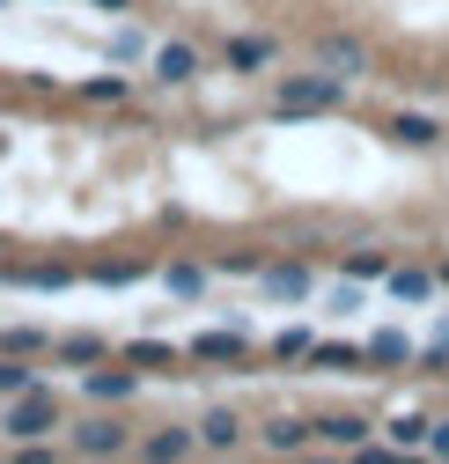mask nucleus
Here are the masks:
<instances>
[{
	"label": "nucleus",
	"instance_id": "nucleus-16",
	"mask_svg": "<svg viewBox=\"0 0 449 464\" xmlns=\"http://www.w3.org/2000/svg\"><path fill=\"white\" fill-rule=\"evenodd\" d=\"M60 362H103V339H89V332L60 339Z\"/></svg>",
	"mask_w": 449,
	"mask_h": 464
},
{
	"label": "nucleus",
	"instance_id": "nucleus-21",
	"mask_svg": "<svg viewBox=\"0 0 449 464\" xmlns=\"http://www.w3.org/2000/svg\"><path fill=\"white\" fill-rule=\"evenodd\" d=\"M347 273H354V280H376V273H383V258H376V251H354V258H347Z\"/></svg>",
	"mask_w": 449,
	"mask_h": 464
},
{
	"label": "nucleus",
	"instance_id": "nucleus-5",
	"mask_svg": "<svg viewBox=\"0 0 449 464\" xmlns=\"http://www.w3.org/2000/svg\"><path fill=\"white\" fill-rule=\"evenodd\" d=\"M317 435H324L331 450H361V442H368V420H361V413H331V420H317Z\"/></svg>",
	"mask_w": 449,
	"mask_h": 464
},
{
	"label": "nucleus",
	"instance_id": "nucleus-19",
	"mask_svg": "<svg viewBox=\"0 0 449 464\" xmlns=\"http://www.w3.org/2000/svg\"><path fill=\"white\" fill-rule=\"evenodd\" d=\"M30 383H37V376H30L23 362H0V398H15V391H30Z\"/></svg>",
	"mask_w": 449,
	"mask_h": 464
},
{
	"label": "nucleus",
	"instance_id": "nucleus-15",
	"mask_svg": "<svg viewBox=\"0 0 449 464\" xmlns=\"http://www.w3.org/2000/svg\"><path fill=\"white\" fill-rule=\"evenodd\" d=\"M302 442H310L302 420H272V428H265V450H302Z\"/></svg>",
	"mask_w": 449,
	"mask_h": 464
},
{
	"label": "nucleus",
	"instance_id": "nucleus-9",
	"mask_svg": "<svg viewBox=\"0 0 449 464\" xmlns=\"http://www.w3.org/2000/svg\"><path fill=\"white\" fill-rule=\"evenodd\" d=\"M89 398H96V405L133 398V369H96V376H89Z\"/></svg>",
	"mask_w": 449,
	"mask_h": 464
},
{
	"label": "nucleus",
	"instance_id": "nucleus-23",
	"mask_svg": "<svg viewBox=\"0 0 449 464\" xmlns=\"http://www.w3.org/2000/svg\"><path fill=\"white\" fill-rule=\"evenodd\" d=\"M96 8H110V15H119V8H126V0H96Z\"/></svg>",
	"mask_w": 449,
	"mask_h": 464
},
{
	"label": "nucleus",
	"instance_id": "nucleus-8",
	"mask_svg": "<svg viewBox=\"0 0 449 464\" xmlns=\"http://www.w3.org/2000/svg\"><path fill=\"white\" fill-rule=\"evenodd\" d=\"M244 442V420L236 413H206L199 420V450H236Z\"/></svg>",
	"mask_w": 449,
	"mask_h": 464
},
{
	"label": "nucleus",
	"instance_id": "nucleus-18",
	"mask_svg": "<svg viewBox=\"0 0 449 464\" xmlns=\"http://www.w3.org/2000/svg\"><path fill=\"white\" fill-rule=\"evenodd\" d=\"M368 354H376V362H406V354H413V346H406L398 332H376V339H368Z\"/></svg>",
	"mask_w": 449,
	"mask_h": 464
},
{
	"label": "nucleus",
	"instance_id": "nucleus-22",
	"mask_svg": "<svg viewBox=\"0 0 449 464\" xmlns=\"http://www.w3.org/2000/svg\"><path fill=\"white\" fill-rule=\"evenodd\" d=\"M427 450H435V457H449V420H435V428H427Z\"/></svg>",
	"mask_w": 449,
	"mask_h": 464
},
{
	"label": "nucleus",
	"instance_id": "nucleus-1",
	"mask_svg": "<svg viewBox=\"0 0 449 464\" xmlns=\"http://www.w3.org/2000/svg\"><path fill=\"white\" fill-rule=\"evenodd\" d=\"M0 428H8L15 442H37V435H52V428H60V398H52V391H15L8 398V413H0Z\"/></svg>",
	"mask_w": 449,
	"mask_h": 464
},
{
	"label": "nucleus",
	"instance_id": "nucleus-13",
	"mask_svg": "<svg viewBox=\"0 0 449 464\" xmlns=\"http://www.w3.org/2000/svg\"><path fill=\"white\" fill-rule=\"evenodd\" d=\"M265 287L295 303V295H310V273H302V266H272V273H265Z\"/></svg>",
	"mask_w": 449,
	"mask_h": 464
},
{
	"label": "nucleus",
	"instance_id": "nucleus-4",
	"mask_svg": "<svg viewBox=\"0 0 449 464\" xmlns=\"http://www.w3.org/2000/svg\"><path fill=\"white\" fill-rule=\"evenodd\" d=\"M192 74H199L192 44H155V82H192Z\"/></svg>",
	"mask_w": 449,
	"mask_h": 464
},
{
	"label": "nucleus",
	"instance_id": "nucleus-12",
	"mask_svg": "<svg viewBox=\"0 0 449 464\" xmlns=\"http://www.w3.org/2000/svg\"><path fill=\"white\" fill-rule=\"evenodd\" d=\"M427 428H435V420H420V413H398V420H390V442H398V450H427Z\"/></svg>",
	"mask_w": 449,
	"mask_h": 464
},
{
	"label": "nucleus",
	"instance_id": "nucleus-10",
	"mask_svg": "<svg viewBox=\"0 0 449 464\" xmlns=\"http://www.w3.org/2000/svg\"><path fill=\"white\" fill-rule=\"evenodd\" d=\"M265 60H272V44H265V37H236V44H229V67H236V74H258Z\"/></svg>",
	"mask_w": 449,
	"mask_h": 464
},
{
	"label": "nucleus",
	"instance_id": "nucleus-11",
	"mask_svg": "<svg viewBox=\"0 0 449 464\" xmlns=\"http://www.w3.org/2000/svg\"><path fill=\"white\" fill-rule=\"evenodd\" d=\"M192 354H199V362H236V354H244V339H236V332H206Z\"/></svg>",
	"mask_w": 449,
	"mask_h": 464
},
{
	"label": "nucleus",
	"instance_id": "nucleus-3",
	"mask_svg": "<svg viewBox=\"0 0 449 464\" xmlns=\"http://www.w3.org/2000/svg\"><path fill=\"white\" fill-rule=\"evenodd\" d=\"M74 450H81V457H119V450H126V428H119V420H81V428H74Z\"/></svg>",
	"mask_w": 449,
	"mask_h": 464
},
{
	"label": "nucleus",
	"instance_id": "nucleus-2",
	"mask_svg": "<svg viewBox=\"0 0 449 464\" xmlns=\"http://www.w3.org/2000/svg\"><path fill=\"white\" fill-rule=\"evenodd\" d=\"M347 103V74H295L280 82V111H339Z\"/></svg>",
	"mask_w": 449,
	"mask_h": 464
},
{
	"label": "nucleus",
	"instance_id": "nucleus-20",
	"mask_svg": "<svg viewBox=\"0 0 449 464\" xmlns=\"http://www.w3.org/2000/svg\"><path fill=\"white\" fill-rule=\"evenodd\" d=\"M81 96H89V103H126V74H110V82H89Z\"/></svg>",
	"mask_w": 449,
	"mask_h": 464
},
{
	"label": "nucleus",
	"instance_id": "nucleus-17",
	"mask_svg": "<svg viewBox=\"0 0 449 464\" xmlns=\"http://www.w3.org/2000/svg\"><path fill=\"white\" fill-rule=\"evenodd\" d=\"M390 133H398L406 148H427V140H435L442 126H435V119H398V126H390Z\"/></svg>",
	"mask_w": 449,
	"mask_h": 464
},
{
	"label": "nucleus",
	"instance_id": "nucleus-7",
	"mask_svg": "<svg viewBox=\"0 0 449 464\" xmlns=\"http://www.w3.org/2000/svg\"><path fill=\"white\" fill-rule=\"evenodd\" d=\"M317 60H324L331 74H361V67H368V52H361L354 37H324V44H317Z\"/></svg>",
	"mask_w": 449,
	"mask_h": 464
},
{
	"label": "nucleus",
	"instance_id": "nucleus-6",
	"mask_svg": "<svg viewBox=\"0 0 449 464\" xmlns=\"http://www.w3.org/2000/svg\"><path fill=\"white\" fill-rule=\"evenodd\" d=\"M192 450H199V435H192V428H162V435H148V442H140V457H155V464L192 457Z\"/></svg>",
	"mask_w": 449,
	"mask_h": 464
},
{
	"label": "nucleus",
	"instance_id": "nucleus-14",
	"mask_svg": "<svg viewBox=\"0 0 449 464\" xmlns=\"http://www.w3.org/2000/svg\"><path fill=\"white\" fill-rule=\"evenodd\" d=\"M390 287H398L406 303H427V295H435V273H413V266H398V273H390Z\"/></svg>",
	"mask_w": 449,
	"mask_h": 464
}]
</instances>
